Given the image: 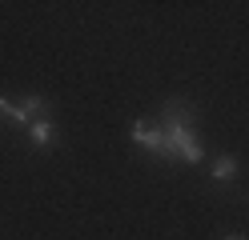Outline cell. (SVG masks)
<instances>
[{
	"mask_svg": "<svg viewBox=\"0 0 249 240\" xmlns=\"http://www.w3.org/2000/svg\"><path fill=\"white\" fill-rule=\"evenodd\" d=\"M193 116L197 108L185 104V100H165L161 104V136H165V156L161 160H173V164H201V144L193 132Z\"/></svg>",
	"mask_w": 249,
	"mask_h": 240,
	"instance_id": "obj_1",
	"label": "cell"
},
{
	"mask_svg": "<svg viewBox=\"0 0 249 240\" xmlns=\"http://www.w3.org/2000/svg\"><path fill=\"white\" fill-rule=\"evenodd\" d=\"M0 116H8L17 128H24V132H28V124L53 116V108H49L44 96H24V100H8V96H0Z\"/></svg>",
	"mask_w": 249,
	"mask_h": 240,
	"instance_id": "obj_2",
	"label": "cell"
},
{
	"mask_svg": "<svg viewBox=\"0 0 249 240\" xmlns=\"http://www.w3.org/2000/svg\"><path fill=\"white\" fill-rule=\"evenodd\" d=\"M28 144H33V148H53V144H56V124H53V116L28 124Z\"/></svg>",
	"mask_w": 249,
	"mask_h": 240,
	"instance_id": "obj_3",
	"label": "cell"
},
{
	"mask_svg": "<svg viewBox=\"0 0 249 240\" xmlns=\"http://www.w3.org/2000/svg\"><path fill=\"white\" fill-rule=\"evenodd\" d=\"M209 176H213L217 184H229L233 176H237V156H217L213 168H209Z\"/></svg>",
	"mask_w": 249,
	"mask_h": 240,
	"instance_id": "obj_4",
	"label": "cell"
},
{
	"mask_svg": "<svg viewBox=\"0 0 249 240\" xmlns=\"http://www.w3.org/2000/svg\"><path fill=\"white\" fill-rule=\"evenodd\" d=\"M225 240H241V236H225Z\"/></svg>",
	"mask_w": 249,
	"mask_h": 240,
	"instance_id": "obj_5",
	"label": "cell"
}]
</instances>
